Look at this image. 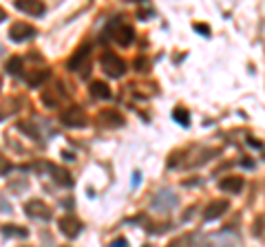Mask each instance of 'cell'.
Returning <instances> with one entry per match:
<instances>
[{
  "label": "cell",
  "instance_id": "cell-31",
  "mask_svg": "<svg viewBox=\"0 0 265 247\" xmlns=\"http://www.w3.org/2000/svg\"><path fill=\"white\" fill-rule=\"evenodd\" d=\"M0 88H3V80H0Z\"/></svg>",
  "mask_w": 265,
  "mask_h": 247
},
{
  "label": "cell",
  "instance_id": "cell-10",
  "mask_svg": "<svg viewBox=\"0 0 265 247\" xmlns=\"http://www.w3.org/2000/svg\"><path fill=\"white\" fill-rule=\"evenodd\" d=\"M201 247H237V238L232 236V234H214V236H210L203 240Z\"/></svg>",
  "mask_w": 265,
  "mask_h": 247
},
{
  "label": "cell",
  "instance_id": "cell-25",
  "mask_svg": "<svg viewBox=\"0 0 265 247\" xmlns=\"http://www.w3.org/2000/svg\"><path fill=\"white\" fill-rule=\"evenodd\" d=\"M0 212H11V206H9L7 201H5L3 196H0Z\"/></svg>",
  "mask_w": 265,
  "mask_h": 247
},
{
  "label": "cell",
  "instance_id": "cell-28",
  "mask_svg": "<svg viewBox=\"0 0 265 247\" xmlns=\"http://www.w3.org/2000/svg\"><path fill=\"white\" fill-rule=\"evenodd\" d=\"M135 66H137V69H146V60H144V58H140V60H137V62H135Z\"/></svg>",
  "mask_w": 265,
  "mask_h": 247
},
{
  "label": "cell",
  "instance_id": "cell-19",
  "mask_svg": "<svg viewBox=\"0 0 265 247\" xmlns=\"http://www.w3.org/2000/svg\"><path fill=\"white\" fill-rule=\"evenodd\" d=\"M49 73H51L49 69H45V71H35V73H31V75H29V86H40V84L45 82L47 77H49Z\"/></svg>",
  "mask_w": 265,
  "mask_h": 247
},
{
  "label": "cell",
  "instance_id": "cell-1",
  "mask_svg": "<svg viewBox=\"0 0 265 247\" xmlns=\"http://www.w3.org/2000/svg\"><path fill=\"white\" fill-rule=\"evenodd\" d=\"M100 64H102V71H104L108 77H122L126 73V62L122 58H117L115 53H104Z\"/></svg>",
  "mask_w": 265,
  "mask_h": 247
},
{
  "label": "cell",
  "instance_id": "cell-21",
  "mask_svg": "<svg viewBox=\"0 0 265 247\" xmlns=\"http://www.w3.org/2000/svg\"><path fill=\"white\" fill-rule=\"evenodd\" d=\"M18 128H20L22 132H25V135H29V137H33V139H38L40 137V132L33 128V124H27V122H20L18 124Z\"/></svg>",
  "mask_w": 265,
  "mask_h": 247
},
{
  "label": "cell",
  "instance_id": "cell-23",
  "mask_svg": "<svg viewBox=\"0 0 265 247\" xmlns=\"http://www.w3.org/2000/svg\"><path fill=\"white\" fill-rule=\"evenodd\" d=\"M174 119H177V122H182L184 126H188V122H190L188 113H184V111H174Z\"/></svg>",
  "mask_w": 265,
  "mask_h": 247
},
{
  "label": "cell",
  "instance_id": "cell-8",
  "mask_svg": "<svg viewBox=\"0 0 265 247\" xmlns=\"http://www.w3.org/2000/svg\"><path fill=\"white\" fill-rule=\"evenodd\" d=\"M98 122L102 126H106V128H119V126H124V117L115 108H106V111L98 113Z\"/></svg>",
  "mask_w": 265,
  "mask_h": 247
},
{
  "label": "cell",
  "instance_id": "cell-9",
  "mask_svg": "<svg viewBox=\"0 0 265 247\" xmlns=\"http://www.w3.org/2000/svg\"><path fill=\"white\" fill-rule=\"evenodd\" d=\"M89 53H91V46L89 44H84L82 49H77L75 53H73V58L69 60V69H73V71H77L82 66V71L84 73L82 75H89L86 71H89V64H86V60H89Z\"/></svg>",
  "mask_w": 265,
  "mask_h": 247
},
{
  "label": "cell",
  "instance_id": "cell-15",
  "mask_svg": "<svg viewBox=\"0 0 265 247\" xmlns=\"http://www.w3.org/2000/svg\"><path fill=\"white\" fill-rule=\"evenodd\" d=\"M91 95L95 100H108L111 97V88L106 82H93L91 84Z\"/></svg>",
  "mask_w": 265,
  "mask_h": 247
},
{
  "label": "cell",
  "instance_id": "cell-3",
  "mask_svg": "<svg viewBox=\"0 0 265 247\" xmlns=\"http://www.w3.org/2000/svg\"><path fill=\"white\" fill-rule=\"evenodd\" d=\"M64 126H69V128H82L84 124H86V115H84V111L80 106H71L62 111V115H60Z\"/></svg>",
  "mask_w": 265,
  "mask_h": 247
},
{
  "label": "cell",
  "instance_id": "cell-30",
  "mask_svg": "<svg viewBox=\"0 0 265 247\" xmlns=\"http://www.w3.org/2000/svg\"><path fill=\"white\" fill-rule=\"evenodd\" d=\"M5 18H7V11H5L3 7H0V22H3V20H5Z\"/></svg>",
  "mask_w": 265,
  "mask_h": 247
},
{
  "label": "cell",
  "instance_id": "cell-5",
  "mask_svg": "<svg viewBox=\"0 0 265 247\" xmlns=\"http://www.w3.org/2000/svg\"><path fill=\"white\" fill-rule=\"evenodd\" d=\"M25 212L29 216H33V219H45V221H49L53 214L51 208L45 206V201H38V199H31V201L25 203Z\"/></svg>",
  "mask_w": 265,
  "mask_h": 247
},
{
  "label": "cell",
  "instance_id": "cell-16",
  "mask_svg": "<svg viewBox=\"0 0 265 247\" xmlns=\"http://www.w3.org/2000/svg\"><path fill=\"white\" fill-rule=\"evenodd\" d=\"M5 69H7V73H11V75H20L22 73V58H18V56L9 58V62L5 64Z\"/></svg>",
  "mask_w": 265,
  "mask_h": 247
},
{
  "label": "cell",
  "instance_id": "cell-20",
  "mask_svg": "<svg viewBox=\"0 0 265 247\" xmlns=\"http://www.w3.org/2000/svg\"><path fill=\"white\" fill-rule=\"evenodd\" d=\"M252 234H254L256 238L265 240V216H258V219L254 221V225H252Z\"/></svg>",
  "mask_w": 265,
  "mask_h": 247
},
{
  "label": "cell",
  "instance_id": "cell-14",
  "mask_svg": "<svg viewBox=\"0 0 265 247\" xmlns=\"http://www.w3.org/2000/svg\"><path fill=\"white\" fill-rule=\"evenodd\" d=\"M45 168L53 174V179H56L58 183L66 185V188H71V185H73V179H71V174L66 172V170H62V168H58V166H45Z\"/></svg>",
  "mask_w": 265,
  "mask_h": 247
},
{
  "label": "cell",
  "instance_id": "cell-26",
  "mask_svg": "<svg viewBox=\"0 0 265 247\" xmlns=\"http://www.w3.org/2000/svg\"><path fill=\"white\" fill-rule=\"evenodd\" d=\"M195 31H199V33H206V35H210V27H206V25H195Z\"/></svg>",
  "mask_w": 265,
  "mask_h": 247
},
{
  "label": "cell",
  "instance_id": "cell-27",
  "mask_svg": "<svg viewBox=\"0 0 265 247\" xmlns=\"http://www.w3.org/2000/svg\"><path fill=\"white\" fill-rule=\"evenodd\" d=\"M111 247H128V243H126L124 238H117V240H115V243H113Z\"/></svg>",
  "mask_w": 265,
  "mask_h": 247
},
{
  "label": "cell",
  "instance_id": "cell-24",
  "mask_svg": "<svg viewBox=\"0 0 265 247\" xmlns=\"http://www.w3.org/2000/svg\"><path fill=\"white\" fill-rule=\"evenodd\" d=\"M9 168H11V164L7 159H0V174H5V172H9Z\"/></svg>",
  "mask_w": 265,
  "mask_h": 247
},
{
  "label": "cell",
  "instance_id": "cell-29",
  "mask_svg": "<svg viewBox=\"0 0 265 247\" xmlns=\"http://www.w3.org/2000/svg\"><path fill=\"white\" fill-rule=\"evenodd\" d=\"M248 141H250V146H252V148H261V141H258V139H252V137H250Z\"/></svg>",
  "mask_w": 265,
  "mask_h": 247
},
{
  "label": "cell",
  "instance_id": "cell-13",
  "mask_svg": "<svg viewBox=\"0 0 265 247\" xmlns=\"http://www.w3.org/2000/svg\"><path fill=\"white\" fill-rule=\"evenodd\" d=\"M115 40H117L122 46H130L132 42H135V31H132V27L119 25V27L115 29Z\"/></svg>",
  "mask_w": 265,
  "mask_h": 247
},
{
  "label": "cell",
  "instance_id": "cell-4",
  "mask_svg": "<svg viewBox=\"0 0 265 247\" xmlns=\"http://www.w3.org/2000/svg\"><path fill=\"white\" fill-rule=\"evenodd\" d=\"M35 29L31 25H27V22H16V25H11L9 29V38L14 40V42H27V40H31L35 38Z\"/></svg>",
  "mask_w": 265,
  "mask_h": 247
},
{
  "label": "cell",
  "instance_id": "cell-17",
  "mask_svg": "<svg viewBox=\"0 0 265 247\" xmlns=\"http://www.w3.org/2000/svg\"><path fill=\"white\" fill-rule=\"evenodd\" d=\"M192 243H195V236H192V234H186V236L172 238L166 247H192Z\"/></svg>",
  "mask_w": 265,
  "mask_h": 247
},
{
  "label": "cell",
  "instance_id": "cell-2",
  "mask_svg": "<svg viewBox=\"0 0 265 247\" xmlns=\"http://www.w3.org/2000/svg\"><path fill=\"white\" fill-rule=\"evenodd\" d=\"M177 203H179V196L174 194L172 190L164 188V190H159L157 194L153 196V203H150V206L157 210V212H170V210L177 208Z\"/></svg>",
  "mask_w": 265,
  "mask_h": 247
},
{
  "label": "cell",
  "instance_id": "cell-7",
  "mask_svg": "<svg viewBox=\"0 0 265 247\" xmlns=\"http://www.w3.org/2000/svg\"><path fill=\"white\" fill-rule=\"evenodd\" d=\"M58 227H60V232H62L64 236H69V238H75L77 234L82 232V223L77 221L75 216H71V214L62 216V219L58 221Z\"/></svg>",
  "mask_w": 265,
  "mask_h": 247
},
{
  "label": "cell",
  "instance_id": "cell-18",
  "mask_svg": "<svg viewBox=\"0 0 265 247\" xmlns=\"http://www.w3.org/2000/svg\"><path fill=\"white\" fill-rule=\"evenodd\" d=\"M3 232L5 236H16V238H25L29 234L25 227H18V225H3Z\"/></svg>",
  "mask_w": 265,
  "mask_h": 247
},
{
  "label": "cell",
  "instance_id": "cell-12",
  "mask_svg": "<svg viewBox=\"0 0 265 247\" xmlns=\"http://www.w3.org/2000/svg\"><path fill=\"white\" fill-rule=\"evenodd\" d=\"M219 190L224 192H230V194H239L243 190V179L241 177H226L219 181Z\"/></svg>",
  "mask_w": 265,
  "mask_h": 247
},
{
  "label": "cell",
  "instance_id": "cell-22",
  "mask_svg": "<svg viewBox=\"0 0 265 247\" xmlns=\"http://www.w3.org/2000/svg\"><path fill=\"white\" fill-rule=\"evenodd\" d=\"M42 104L49 106V108H56L58 106V97L53 95V91H45V93H42Z\"/></svg>",
  "mask_w": 265,
  "mask_h": 247
},
{
  "label": "cell",
  "instance_id": "cell-6",
  "mask_svg": "<svg viewBox=\"0 0 265 247\" xmlns=\"http://www.w3.org/2000/svg\"><path fill=\"white\" fill-rule=\"evenodd\" d=\"M228 208H230V201H226V199H216V201L208 203L206 210H203V221H216L221 214L228 212Z\"/></svg>",
  "mask_w": 265,
  "mask_h": 247
},
{
  "label": "cell",
  "instance_id": "cell-11",
  "mask_svg": "<svg viewBox=\"0 0 265 247\" xmlns=\"http://www.w3.org/2000/svg\"><path fill=\"white\" fill-rule=\"evenodd\" d=\"M16 9L25 11L29 16H42L45 14V3H38V0H29V3H25V0H16Z\"/></svg>",
  "mask_w": 265,
  "mask_h": 247
}]
</instances>
